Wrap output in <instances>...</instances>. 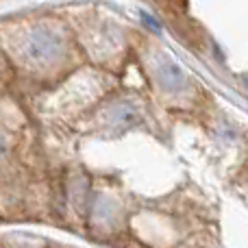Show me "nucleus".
<instances>
[{
    "mask_svg": "<svg viewBox=\"0 0 248 248\" xmlns=\"http://www.w3.org/2000/svg\"><path fill=\"white\" fill-rule=\"evenodd\" d=\"M61 52H63V39L50 26H33L22 39V57L29 63H52L61 57Z\"/></svg>",
    "mask_w": 248,
    "mask_h": 248,
    "instance_id": "nucleus-1",
    "label": "nucleus"
},
{
    "mask_svg": "<svg viewBox=\"0 0 248 248\" xmlns=\"http://www.w3.org/2000/svg\"><path fill=\"white\" fill-rule=\"evenodd\" d=\"M155 72H157L161 87L168 92H181L185 87V83H187V77L181 70V65L174 63L170 57H161L157 61V65H155Z\"/></svg>",
    "mask_w": 248,
    "mask_h": 248,
    "instance_id": "nucleus-2",
    "label": "nucleus"
},
{
    "mask_svg": "<svg viewBox=\"0 0 248 248\" xmlns=\"http://www.w3.org/2000/svg\"><path fill=\"white\" fill-rule=\"evenodd\" d=\"M107 120L116 128H128V126L140 122V111H137V107L133 103L120 100V103H113L111 107H109Z\"/></svg>",
    "mask_w": 248,
    "mask_h": 248,
    "instance_id": "nucleus-3",
    "label": "nucleus"
},
{
    "mask_svg": "<svg viewBox=\"0 0 248 248\" xmlns=\"http://www.w3.org/2000/svg\"><path fill=\"white\" fill-rule=\"evenodd\" d=\"M141 20H144V24H148L150 29L155 31V33H159V22L155 20V17H150V16H146V13H141Z\"/></svg>",
    "mask_w": 248,
    "mask_h": 248,
    "instance_id": "nucleus-4",
    "label": "nucleus"
},
{
    "mask_svg": "<svg viewBox=\"0 0 248 248\" xmlns=\"http://www.w3.org/2000/svg\"><path fill=\"white\" fill-rule=\"evenodd\" d=\"M7 150H9V141H7V137H4V133L0 131V159L7 155Z\"/></svg>",
    "mask_w": 248,
    "mask_h": 248,
    "instance_id": "nucleus-5",
    "label": "nucleus"
}]
</instances>
